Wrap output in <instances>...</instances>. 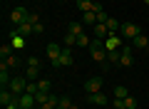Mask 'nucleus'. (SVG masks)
Listing matches in <instances>:
<instances>
[{
  "mask_svg": "<svg viewBox=\"0 0 149 109\" xmlns=\"http://www.w3.org/2000/svg\"><path fill=\"white\" fill-rule=\"evenodd\" d=\"M13 52H15V45H13L10 40L8 42H3V45H0V60H8L13 55Z\"/></svg>",
  "mask_w": 149,
  "mask_h": 109,
  "instance_id": "nucleus-13",
  "label": "nucleus"
},
{
  "mask_svg": "<svg viewBox=\"0 0 149 109\" xmlns=\"http://www.w3.org/2000/svg\"><path fill=\"white\" fill-rule=\"evenodd\" d=\"M102 87H104V77H102V74H95V77H90V79L85 82V94L102 92Z\"/></svg>",
  "mask_w": 149,
  "mask_h": 109,
  "instance_id": "nucleus-3",
  "label": "nucleus"
},
{
  "mask_svg": "<svg viewBox=\"0 0 149 109\" xmlns=\"http://www.w3.org/2000/svg\"><path fill=\"white\" fill-rule=\"evenodd\" d=\"M144 5H149V0H144Z\"/></svg>",
  "mask_w": 149,
  "mask_h": 109,
  "instance_id": "nucleus-40",
  "label": "nucleus"
},
{
  "mask_svg": "<svg viewBox=\"0 0 149 109\" xmlns=\"http://www.w3.org/2000/svg\"><path fill=\"white\" fill-rule=\"evenodd\" d=\"M119 57H122V50H112V52H107V62H109V65H119Z\"/></svg>",
  "mask_w": 149,
  "mask_h": 109,
  "instance_id": "nucleus-21",
  "label": "nucleus"
},
{
  "mask_svg": "<svg viewBox=\"0 0 149 109\" xmlns=\"http://www.w3.org/2000/svg\"><path fill=\"white\" fill-rule=\"evenodd\" d=\"M10 42L15 45V50H17V47H22V45H25V37H22V35H17V32L13 30V32H10Z\"/></svg>",
  "mask_w": 149,
  "mask_h": 109,
  "instance_id": "nucleus-22",
  "label": "nucleus"
},
{
  "mask_svg": "<svg viewBox=\"0 0 149 109\" xmlns=\"http://www.w3.org/2000/svg\"><path fill=\"white\" fill-rule=\"evenodd\" d=\"M25 77H27V82H37V79H40V67H30V65H27Z\"/></svg>",
  "mask_w": 149,
  "mask_h": 109,
  "instance_id": "nucleus-18",
  "label": "nucleus"
},
{
  "mask_svg": "<svg viewBox=\"0 0 149 109\" xmlns=\"http://www.w3.org/2000/svg\"><path fill=\"white\" fill-rule=\"evenodd\" d=\"M77 45V35H72V32H65V47H72Z\"/></svg>",
  "mask_w": 149,
  "mask_h": 109,
  "instance_id": "nucleus-26",
  "label": "nucleus"
},
{
  "mask_svg": "<svg viewBox=\"0 0 149 109\" xmlns=\"http://www.w3.org/2000/svg\"><path fill=\"white\" fill-rule=\"evenodd\" d=\"M52 65L55 69L57 67H70V65H74V57H72V50H70V47H62V55H60L57 60H52Z\"/></svg>",
  "mask_w": 149,
  "mask_h": 109,
  "instance_id": "nucleus-1",
  "label": "nucleus"
},
{
  "mask_svg": "<svg viewBox=\"0 0 149 109\" xmlns=\"http://www.w3.org/2000/svg\"><path fill=\"white\" fill-rule=\"evenodd\" d=\"M60 55H62V47H60L57 42H50V45L45 47V57H47L50 62H52V60H57Z\"/></svg>",
  "mask_w": 149,
  "mask_h": 109,
  "instance_id": "nucleus-7",
  "label": "nucleus"
},
{
  "mask_svg": "<svg viewBox=\"0 0 149 109\" xmlns=\"http://www.w3.org/2000/svg\"><path fill=\"white\" fill-rule=\"evenodd\" d=\"M32 27H35V35H42V32H45V27L40 25V22H37V25H32Z\"/></svg>",
  "mask_w": 149,
  "mask_h": 109,
  "instance_id": "nucleus-37",
  "label": "nucleus"
},
{
  "mask_svg": "<svg viewBox=\"0 0 149 109\" xmlns=\"http://www.w3.org/2000/svg\"><path fill=\"white\" fill-rule=\"evenodd\" d=\"M67 32H72V35H85V25H82V20H72L67 25Z\"/></svg>",
  "mask_w": 149,
  "mask_h": 109,
  "instance_id": "nucleus-14",
  "label": "nucleus"
},
{
  "mask_svg": "<svg viewBox=\"0 0 149 109\" xmlns=\"http://www.w3.org/2000/svg\"><path fill=\"white\" fill-rule=\"evenodd\" d=\"M119 35L127 37V40H134L137 35H142V30H139L137 22H122V27H119Z\"/></svg>",
  "mask_w": 149,
  "mask_h": 109,
  "instance_id": "nucleus-4",
  "label": "nucleus"
},
{
  "mask_svg": "<svg viewBox=\"0 0 149 109\" xmlns=\"http://www.w3.org/2000/svg\"><path fill=\"white\" fill-rule=\"evenodd\" d=\"M37 87H40V92H50V87H52V84H50L47 79H40V82H37Z\"/></svg>",
  "mask_w": 149,
  "mask_h": 109,
  "instance_id": "nucleus-30",
  "label": "nucleus"
},
{
  "mask_svg": "<svg viewBox=\"0 0 149 109\" xmlns=\"http://www.w3.org/2000/svg\"><path fill=\"white\" fill-rule=\"evenodd\" d=\"M70 107H72V102H70V97H67V94H62V99H60L57 109H70Z\"/></svg>",
  "mask_w": 149,
  "mask_h": 109,
  "instance_id": "nucleus-28",
  "label": "nucleus"
},
{
  "mask_svg": "<svg viewBox=\"0 0 149 109\" xmlns=\"http://www.w3.org/2000/svg\"><path fill=\"white\" fill-rule=\"evenodd\" d=\"M27 22H30V25H37V22H40L37 20V12H30V15H27Z\"/></svg>",
  "mask_w": 149,
  "mask_h": 109,
  "instance_id": "nucleus-34",
  "label": "nucleus"
},
{
  "mask_svg": "<svg viewBox=\"0 0 149 109\" xmlns=\"http://www.w3.org/2000/svg\"><path fill=\"white\" fill-rule=\"evenodd\" d=\"M70 109H80V107H77V104H72V107H70Z\"/></svg>",
  "mask_w": 149,
  "mask_h": 109,
  "instance_id": "nucleus-39",
  "label": "nucleus"
},
{
  "mask_svg": "<svg viewBox=\"0 0 149 109\" xmlns=\"http://www.w3.org/2000/svg\"><path fill=\"white\" fill-rule=\"evenodd\" d=\"M5 109H20V97H15V99H13V102L5 107Z\"/></svg>",
  "mask_w": 149,
  "mask_h": 109,
  "instance_id": "nucleus-32",
  "label": "nucleus"
},
{
  "mask_svg": "<svg viewBox=\"0 0 149 109\" xmlns=\"http://www.w3.org/2000/svg\"><path fill=\"white\" fill-rule=\"evenodd\" d=\"M87 102L95 104V107H107V104H109V99H107L104 92H95V94H87Z\"/></svg>",
  "mask_w": 149,
  "mask_h": 109,
  "instance_id": "nucleus-6",
  "label": "nucleus"
},
{
  "mask_svg": "<svg viewBox=\"0 0 149 109\" xmlns=\"http://www.w3.org/2000/svg\"><path fill=\"white\" fill-rule=\"evenodd\" d=\"M27 94H37L40 92V87H37V82H27V89H25Z\"/></svg>",
  "mask_w": 149,
  "mask_h": 109,
  "instance_id": "nucleus-29",
  "label": "nucleus"
},
{
  "mask_svg": "<svg viewBox=\"0 0 149 109\" xmlns=\"http://www.w3.org/2000/svg\"><path fill=\"white\" fill-rule=\"evenodd\" d=\"M77 45H80V47H90L92 40H90L87 35H77Z\"/></svg>",
  "mask_w": 149,
  "mask_h": 109,
  "instance_id": "nucleus-27",
  "label": "nucleus"
},
{
  "mask_svg": "<svg viewBox=\"0 0 149 109\" xmlns=\"http://www.w3.org/2000/svg\"><path fill=\"white\" fill-rule=\"evenodd\" d=\"M114 109H127L124 107V99H114Z\"/></svg>",
  "mask_w": 149,
  "mask_h": 109,
  "instance_id": "nucleus-36",
  "label": "nucleus"
},
{
  "mask_svg": "<svg viewBox=\"0 0 149 109\" xmlns=\"http://www.w3.org/2000/svg\"><path fill=\"white\" fill-rule=\"evenodd\" d=\"M13 99H15V94H13L8 87H3V92H0V104H3V107H8Z\"/></svg>",
  "mask_w": 149,
  "mask_h": 109,
  "instance_id": "nucleus-17",
  "label": "nucleus"
},
{
  "mask_svg": "<svg viewBox=\"0 0 149 109\" xmlns=\"http://www.w3.org/2000/svg\"><path fill=\"white\" fill-rule=\"evenodd\" d=\"M132 52H134L132 45H124L122 47V57H119V65H122V67H132V65H134V55H132Z\"/></svg>",
  "mask_w": 149,
  "mask_h": 109,
  "instance_id": "nucleus-5",
  "label": "nucleus"
},
{
  "mask_svg": "<svg viewBox=\"0 0 149 109\" xmlns=\"http://www.w3.org/2000/svg\"><path fill=\"white\" fill-rule=\"evenodd\" d=\"M10 79H13L10 67H8L5 60H3V62H0V84H3V87H8V84H10Z\"/></svg>",
  "mask_w": 149,
  "mask_h": 109,
  "instance_id": "nucleus-10",
  "label": "nucleus"
},
{
  "mask_svg": "<svg viewBox=\"0 0 149 109\" xmlns=\"http://www.w3.org/2000/svg\"><path fill=\"white\" fill-rule=\"evenodd\" d=\"M82 25L85 27H95L97 25V12H92V10L82 12Z\"/></svg>",
  "mask_w": 149,
  "mask_h": 109,
  "instance_id": "nucleus-12",
  "label": "nucleus"
},
{
  "mask_svg": "<svg viewBox=\"0 0 149 109\" xmlns=\"http://www.w3.org/2000/svg\"><path fill=\"white\" fill-rule=\"evenodd\" d=\"M124 107H127V109H137V107H139L137 97H132V94H127V97H124Z\"/></svg>",
  "mask_w": 149,
  "mask_h": 109,
  "instance_id": "nucleus-24",
  "label": "nucleus"
},
{
  "mask_svg": "<svg viewBox=\"0 0 149 109\" xmlns=\"http://www.w3.org/2000/svg\"><path fill=\"white\" fill-rule=\"evenodd\" d=\"M119 42H122V37L114 32V35H107V40H104V50L107 52H112V50H119Z\"/></svg>",
  "mask_w": 149,
  "mask_h": 109,
  "instance_id": "nucleus-9",
  "label": "nucleus"
},
{
  "mask_svg": "<svg viewBox=\"0 0 149 109\" xmlns=\"http://www.w3.org/2000/svg\"><path fill=\"white\" fill-rule=\"evenodd\" d=\"M127 87H122V84H117V87H114V99H124V97H127Z\"/></svg>",
  "mask_w": 149,
  "mask_h": 109,
  "instance_id": "nucleus-25",
  "label": "nucleus"
},
{
  "mask_svg": "<svg viewBox=\"0 0 149 109\" xmlns=\"http://www.w3.org/2000/svg\"><path fill=\"white\" fill-rule=\"evenodd\" d=\"M60 99H62V97H57V94H50V99H47V102L52 104V107H57V104H60Z\"/></svg>",
  "mask_w": 149,
  "mask_h": 109,
  "instance_id": "nucleus-33",
  "label": "nucleus"
},
{
  "mask_svg": "<svg viewBox=\"0 0 149 109\" xmlns=\"http://www.w3.org/2000/svg\"><path fill=\"white\" fill-rule=\"evenodd\" d=\"M27 15H30V12H27L25 8H15V10L10 12V20H13V25H20V22L27 20Z\"/></svg>",
  "mask_w": 149,
  "mask_h": 109,
  "instance_id": "nucleus-8",
  "label": "nucleus"
},
{
  "mask_svg": "<svg viewBox=\"0 0 149 109\" xmlns=\"http://www.w3.org/2000/svg\"><path fill=\"white\" fill-rule=\"evenodd\" d=\"M37 109H57V107H52V104H50V102H45V104H40V107H37Z\"/></svg>",
  "mask_w": 149,
  "mask_h": 109,
  "instance_id": "nucleus-38",
  "label": "nucleus"
},
{
  "mask_svg": "<svg viewBox=\"0 0 149 109\" xmlns=\"http://www.w3.org/2000/svg\"><path fill=\"white\" fill-rule=\"evenodd\" d=\"M107 17H109V15H107L104 10H102V12H97V22H107Z\"/></svg>",
  "mask_w": 149,
  "mask_h": 109,
  "instance_id": "nucleus-35",
  "label": "nucleus"
},
{
  "mask_svg": "<svg viewBox=\"0 0 149 109\" xmlns=\"http://www.w3.org/2000/svg\"><path fill=\"white\" fill-rule=\"evenodd\" d=\"M5 65H8L10 69H17V67H20V57H17V55H10V57L5 60Z\"/></svg>",
  "mask_w": 149,
  "mask_h": 109,
  "instance_id": "nucleus-23",
  "label": "nucleus"
},
{
  "mask_svg": "<svg viewBox=\"0 0 149 109\" xmlns=\"http://www.w3.org/2000/svg\"><path fill=\"white\" fill-rule=\"evenodd\" d=\"M92 32H95V35L100 37V40H107V35H109V30H107V25H104V22H97V25L92 27Z\"/></svg>",
  "mask_w": 149,
  "mask_h": 109,
  "instance_id": "nucleus-15",
  "label": "nucleus"
},
{
  "mask_svg": "<svg viewBox=\"0 0 149 109\" xmlns=\"http://www.w3.org/2000/svg\"><path fill=\"white\" fill-rule=\"evenodd\" d=\"M147 50H149V42H147Z\"/></svg>",
  "mask_w": 149,
  "mask_h": 109,
  "instance_id": "nucleus-42",
  "label": "nucleus"
},
{
  "mask_svg": "<svg viewBox=\"0 0 149 109\" xmlns=\"http://www.w3.org/2000/svg\"><path fill=\"white\" fill-rule=\"evenodd\" d=\"M107 30H109V35H114V32H119V27H122V22L117 20V17H107Z\"/></svg>",
  "mask_w": 149,
  "mask_h": 109,
  "instance_id": "nucleus-16",
  "label": "nucleus"
},
{
  "mask_svg": "<svg viewBox=\"0 0 149 109\" xmlns=\"http://www.w3.org/2000/svg\"><path fill=\"white\" fill-rule=\"evenodd\" d=\"M25 109H35V107H25Z\"/></svg>",
  "mask_w": 149,
  "mask_h": 109,
  "instance_id": "nucleus-41",
  "label": "nucleus"
},
{
  "mask_svg": "<svg viewBox=\"0 0 149 109\" xmlns=\"http://www.w3.org/2000/svg\"><path fill=\"white\" fill-rule=\"evenodd\" d=\"M74 3H77V10H80V12L92 10V5H95V0H74Z\"/></svg>",
  "mask_w": 149,
  "mask_h": 109,
  "instance_id": "nucleus-20",
  "label": "nucleus"
},
{
  "mask_svg": "<svg viewBox=\"0 0 149 109\" xmlns=\"http://www.w3.org/2000/svg\"><path fill=\"white\" fill-rule=\"evenodd\" d=\"M27 65H30V67H40V60H37L35 55H30V57H27Z\"/></svg>",
  "mask_w": 149,
  "mask_h": 109,
  "instance_id": "nucleus-31",
  "label": "nucleus"
},
{
  "mask_svg": "<svg viewBox=\"0 0 149 109\" xmlns=\"http://www.w3.org/2000/svg\"><path fill=\"white\" fill-rule=\"evenodd\" d=\"M147 42H149V35H144V32H142V35H137V37L132 40V47H139V50H144V47H147Z\"/></svg>",
  "mask_w": 149,
  "mask_h": 109,
  "instance_id": "nucleus-19",
  "label": "nucleus"
},
{
  "mask_svg": "<svg viewBox=\"0 0 149 109\" xmlns=\"http://www.w3.org/2000/svg\"><path fill=\"white\" fill-rule=\"evenodd\" d=\"M15 32H17V35H22V37H25V35H35V27L25 20V22H20V25H15Z\"/></svg>",
  "mask_w": 149,
  "mask_h": 109,
  "instance_id": "nucleus-11",
  "label": "nucleus"
},
{
  "mask_svg": "<svg viewBox=\"0 0 149 109\" xmlns=\"http://www.w3.org/2000/svg\"><path fill=\"white\" fill-rule=\"evenodd\" d=\"M8 89H10L15 97H20V94H25V89H27V77H13L10 79V84H8Z\"/></svg>",
  "mask_w": 149,
  "mask_h": 109,
  "instance_id": "nucleus-2",
  "label": "nucleus"
}]
</instances>
